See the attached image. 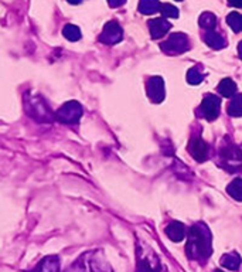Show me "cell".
Listing matches in <instances>:
<instances>
[{
    "mask_svg": "<svg viewBox=\"0 0 242 272\" xmlns=\"http://www.w3.org/2000/svg\"><path fill=\"white\" fill-rule=\"evenodd\" d=\"M187 255L194 260H204L211 255L210 245V233L206 228L194 226L190 228L187 241Z\"/></svg>",
    "mask_w": 242,
    "mask_h": 272,
    "instance_id": "cell-1",
    "label": "cell"
},
{
    "mask_svg": "<svg viewBox=\"0 0 242 272\" xmlns=\"http://www.w3.org/2000/svg\"><path fill=\"white\" fill-rule=\"evenodd\" d=\"M24 111L30 118H33L37 122H41V124H48L55 119L54 112L48 107V104L37 92L24 94Z\"/></svg>",
    "mask_w": 242,
    "mask_h": 272,
    "instance_id": "cell-2",
    "label": "cell"
},
{
    "mask_svg": "<svg viewBox=\"0 0 242 272\" xmlns=\"http://www.w3.org/2000/svg\"><path fill=\"white\" fill-rule=\"evenodd\" d=\"M82 114H84V109H82V105L80 102L68 101L54 112V118L61 124L72 125V124H77L80 121Z\"/></svg>",
    "mask_w": 242,
    "mask_h": 272,
    "instance_id": "cell-3",
    "label": "cell"
},
{
    "mask_svg": "<svg viewBox=\"0 0 242 272\" xmlns=\"http://www.w3.org/2000/svg\"><path fill=\"white\" fill-rule=\"evenodd\" d=\"M123 37V31L122 27L118 24L117 21H109L105 24V27L102 30L101 36H99V41L104 43V44L112 45L119 43Z\"/></svg>",
    "mask_w": 242,
    "mask_h": 272,
    "instance_id": "cell-4",
    "label": "cell"
},
{
    "mask_svg": "<svg viewBox=\"0 0 242 272\" xmlns=\"http://www.w3.org/2000/svg\"><path fill=\"white\" fill-rule=\"evenodd\" d=\"M188 47V38L181 33H176V34H171L167 41H164L161 44V48L166 51V53H170V54H179L183 53L184 50H187Z\"/></svg>",
    "mask_w": 242,
    "mask_h": 272,
    "instance_id": "cell-5",
    "label": "cell"
},
{
    "mask_svg": "<svg viewBox=\"0 0 242 272\" xmlns=\"http://www.w3.org/2000/svg\"><path fill=\"white\" fill-rule=\"evenodd\" d=\"M220 107H221V101L217 95H207L206 98L203 100L201 104V111L204 114V117L208 121H214L218 114H220Z\"/></svg>",
    "mask_w": 242,
    "mask_h": 272,
    "instance_id": "cell-6",
    "label": "cell"
},
{
    "mask_svg": "<svg viewBox=\"0 0 242 272\" xmlns=\"http://www.w3.org/2000/svg\"><path fill=\"white\" fill-rule=\"evenodd\" d=\"M60 257L58 255H47L37 264L33 271L21 272H60Z\"/></svg>",
    "mask_w": 242,
    "mask_h": 272,
    "instance_id": "cell-7",
    "label": "cell"
},
{
    "mask_svg": "<svg viewBox=\"0 0 242 272\" xmlns=\"http://www.w3.org/2000/svg\"><path fill=\"white\" fill-rule=\"evenodd\" d=\"M188 150H190L191 156H193L196 160H198V162L206 160L208 149H207V145L204 143V140H203L200 136H193V137H191L190 145H188Z\"/></svg>",
    "mask_w": 242,
    "mask_h": 272,
    "instance_id": "cell-8",
    "label": "cell"
},
{
    "mask_svg": "<svg viewBox=\"0 0 242 272\" xmlns=\"http://www.w3.org/2000/svg\"><path fill=\"white\" fill-rule=\"evenodd\" d=\"M147 94L153 102H160L164 98V82L160 77H153L147 82Z\"/></svg>",
    "mask_w": 242,
    "mask_h": 272,
    "instance_id": "cell-9",
    "label": "cell"
},
{
    "mask_svg": "<svg viewBox=\"0 0 242 272\" xmlns=\"http://www.w3.org/2000/svg\"><path fill=\"white\" fill-rule=\"evenodd\" d=\"M171 28V24L164 18H153L149 21V30L152 38H160Z\"/></svg>",
    "mask_w": 242,
    "mask_h": 272,
    "instance_id": "cell-10",
    "label": "cell"
},
{
    "mask_svg": "<svg viewBox=\"0 0 242 272\" xmlns=\"http://www.w3.org/2000/svg\"><path fill=\"white\" fill-rule=\"evenodd\" d=\"M166 234L167 237L173 240V241H176V243H179L181 241L184 236H186V230H184V226L179 223V221H174V223H171L167 226L166 228Z\"/></svg>",
    "mask_w": 242,
    "mask_h": 272,
    "instance_id": "cell-11",
    "label": "cell"
},
{
    "mask_svg": "<svg viewBox=\"0 0 242 272\" xmlns=\"http://www.w3.org/2000/svg\"><path fill=\"white\" fill-rule=\"evenodd\" d=\"M161 4L159 0H140L139 3V11L143 14H153L160 11Z\"/></svg>",
    "mask_w": 242,
    "mask_h": 272,
    "instance_id": "cell-12",
    "label": "cell"
},
{
    "mask_svg": "<svg viewBox=\"0 0 242 272\" xmlns=\"http://www.w3.org/2000/svg\"><path fill=\"white\" fill-rule=\"evenodd\" d=\"M218 91H220V94H221L223 97L231 98V97L235 95V92H237V84H235L233 80H230V78H225V80H223V81L220 82Z\"/></svg>",
    "mask_w": 242,
    "mask_h": 272,
    "instance_id": "cell-13",
    "label": "cell"
},
{
    "mask_svg": "<svg viewBox=\"0 0 242 272\" xmlns=\"http://www.w3.org/2000/svg\"><path fill=\"white\" fill-rule=\"evenodd\" d=\"M221 264L224 265L225 268H228L231 271H237L240 268V265H241V258L235 253H230V254H225L221 258Z\"/></svg>",
    "mask_w": 242,
    "mask_h": 272,
    "instance_id": "cell-14",
    "label": "cell"
},
{
    "mask_svg": "<svg viewBox=\"0 0 242 272\" xmlns=\"http://www.w3.org/2000/svg\"><path fill=\"white\" fill-rule=\"evenodd\" d=\"M206 43L211 45L213 48H223L225 45V38L220 33H214V31H208L204 37Z\"/></svg>",
    "mask_w": 242,
    "mask_h": 272,
    "instance_id": "cell-15",
    "label": "cell"
},
{
    "mask_svg": "<svg viewBox=\"0 0 242 272\" xmlns=\"http://www.w3.org/2000/svg\"><path fill=\"white\" fill-rule=\"evenodd\" d=\"M198 23H200V26L207 30V31H211L213 28L215 27V24H217V18L213 13H203L201 14V17L198 20Z\"/></svg>",
    "mask_w": 242,
    "mask_h": 272,
    "instance_id": "cell-16",
    "label": "cell"
},
{
    "mask_svg": "<svg viewBox=\"0 0 242 272\" xmlns=\"http://www.w3.org/2000/svg\"><path fill=\"white\" fill-rule=\"evenodd\" d=\"M63 34L70 41H78L81 38V30L75 24H67V26H64Z\"/></svg>",
    "mask_w": 242,
    "mask_h": 272,
    "instance_id": "cell-17",
    "label": "cell"
},
{
    "mask_svg": "<svg viewBox=\"0 0 242 272\" xmlns=\"http://www.w3.org/2000/svg\"><path fill=\"white\" fill-rule=\"evenodd\" d=\"M228 112L233 117H241L242 115V95L234 97L233 101L228 105Z\"/></svg>",
    "mask_w": 242,
    "mask_h": 272,
    "instance_id": "cell-18",
    "label": "cell"
},
{
    "mask_svg": "<svg viewBox=\"0 0 242 272\" xmlns=\"http://www.w3.org/2000/svg\"><path fill=\"white\" fill-rule=\"evenodd\" d=\"M227 23L230 24V27L233 28L235 33L241 31L242 30V14L237 13V11H233L231 14H228V17H227Z\"/></svg>",
    "mask_w": 242,
    "mask_h": 272,
    "instance_id": "cell-19",
    "label": "cell"
},
{
    "mask_svg": "<svg viewBox=\"0 0 242 272\" xmlns=\"http://www.w3.org/2000/svg\"><path fill=\"white\" fill-rule=\"evenodd\" d=\"M228 193L233 196L235 200H242V179H237L234 180L230 186H228Z\"/></svg>",
    "mask_w": 242,
    "mask_h": 272,
    "instance_id": "cell-20",
    "label": "cell"
},
{
    "mask_svg": "<svg viewBox=\"0 0 242 272\" xmlns=\"http://www.w3.org/2000/svg\"><path fill=\"white\" fill-rule=\"evenodd\" d=\"M223 154H224L225 159H228V160H241L242 159V153L241 150L238 149V147H227L223 150Z\"/></svg>",
    "mask_w": 242,
    "mask_h": 272,
    "instance_id": "cell-21",
    "label": "cell"
},
{
    "mask_svg": "<svg viewBox=\"0 0 242 272\" xmlns=\"http://www.w3.org/2000/svg\"><path fill=\"white\" fill-rule=\"evenodd\" d=\"M203 78H204V75L201 74V71L198 70L197 67L191 68L187 74V80L190 84H200V82L203 81Z\"/></svg>",
    "mask_w": 242,
    "mask_h": 272,
    "instance_id": "cell-22",
    "label": "cell"
},
{
    "mask_svg": "<svg viewBox=\"0 0 242 272\" xmlns=\"http://www.w3.org/2000/svg\"><path fill=\"white\" fill-rule=\"evenodd\" d=\"M160 13L164 16V17H170V18L179 17V10L176 9L174 6H171V4H161Z\"/></svg>",
    "mask_w": 242,
    "mask_h": 272,
    "instance_id": "cell-23",
    "label": "cell"
},
{
    "mask_svg": "<svg viewBox=\"0 0 242 272\" xmlns=\"http://www.w3.org/2000/svg\"><path fill=\"white\" fill-rule=\"evenodd\" d=\"M125 1L126 0H108V3H109L111 7H119V6L125 4Z\"/></svg>",
    "mask_w": 242,
    "mask_h": 272,
    "instance_id": "cell-24",
    "label": "cell"
},
{
    "mask_svg": "<svg viewBox=\"0 0 242 272\" xmlns=\"http://www.w3.org/2000/svg\"><path fill=\"white\" fill-rule=\"evenodd\" d=\"M228 1L235 7H242V0H228Z\"/></svg>",
    "mask_w": 242,
    "mask_h": 272,
    "instance_id": "cell-25",
    "label": "cell"
},
{
    "mask_svg": "<svg viewBox=\"0 0 242 272\" xmlns=\"http://www.w3.org/2000/svg\"><path fill=\"white\" fill-rule=\"evenodd\" d=\"M68 3H71V4H78V3H81L82 0H67Z\"/></svg>",
    "mask_w": 242,
    "mask_h": 272,
    "instance_id": "cell-26",
    "label": "cell"
},
{
    "mask_svg": "<svg viewBox=\"0 0 242 272\" xmlns=\"http://www.w3.org/2000/svg\"><path fill=\"white\" fill-rule=\"evenodd\" d=\"M238 51H240V55H241V60H242V41L238 45Z\"/></svg>",
    "mask_w": 242,
    "mask_h": 272,
    "instance_id": "cell-27",
    "label": "cell"
},
{
    "mask_svg": "<svg viewBox=\"0 0 242 272\" xmlns=\"http://www.w3.org/2000/svg\"><path fill=\"white\" fill-rule=\"evenodd\" d=\"M214 272H223V271H218V270H215V271Z\"/></svg>",
    "mask_w": 242,
    "mask_h": 272,
    "instance_id": "cell-28",
    "label": "cell"
},
{
    "mask_svg": "<svg viewBox=\"0 0 242 272\" xmlns=\"http://www.w3.org/2000/svg\"><path fill=\"white\" fill-rule=\"evenodd\" d=\"M177 1H181V0H177Z\"/></svg>",
    "mask_w": 242,
    "mask_h": 272,
    "instance_id": "cell-29",
    "label": "cell"
}]
</instances>
